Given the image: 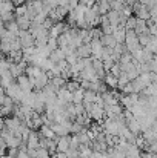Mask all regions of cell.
Returning <instances> with one entry per match:
<instances>
[{"label": "cell", "mask_w": 157, "mask_h": 158, "mask_svg": "<svg viewBox=\"0 0 157 158\" xmlns=\"http://www.w3.org/2000/svg\"><path fill=\"white\" fill-rule=\"evenodd\" d=\"M123 45H125V48H126V51H128V52H134L136 49L142 48V46L139 45L137 34H136L133 29L126 31V34H125V40H123Z\"/></svg>", "instance_id": "obj_1"}, {"label": "cell", "mask_w": 157, "mask_h": 158, "mask_svg": "<svg viewBox=\"0 0 157 158\" xmlns=\"http://www.w3.org/2000/svg\"><path fill=\"white\" fill-rule=\"evenodd\" d=\"M5 94H6L8 97H11L14 103H20L22 98H23V94H25V92L19 88L17 83H11V85L5 89Z\"/></svg>", "instance_id": "obj_2"}, {"label": "cell", "mask_w": 157, "mask_h": 158, "mask_svg": "<svg viewBox=\"0 0 157 158\" xmlns=\"http://www.w3.org/2000/svg\"><path fill=\"white\" fill-rule=\"evenodd\" d=\"M17 39L22 45V49L23 48H29V46H34V37L29 34V31H25V29H19L17 32Z\"/></svg>", "instance_id": "obj_3"}, {"label": "cell", "mask_w": 157, "mask_h": 158, "mask_svg": "<svg viewBox=\"0 0 157 158\" xmlns=\"http://www.w3.org/2000/svg\"><path fill=\"white\" fill-rule=\"evenodd\" d=\"M17 85H19V88L23 91V92H33V85H31V81H29V78H28V75H25V74H22V75H19L17 77Z\"/></svg>", "instance_id": "obj_4"}, {"label": "cell", "mask_w": 157, "mask_h": 158, "mask_svg": "<svg viewBox=\"0 0 157 158\" xmlns=\"http://www.w3.org/2000/svg\"><path fill=\"white\" fill-rule=\"evenodd\" d=\"M69 148V135H65V137H59L55 140V152H66Z\"/></svg>", "instance_id": "obj_5"}, {"label": "cell", "mask_w": 157, "mask_h": 158, "mask_svg": "<svg viewBox=\"0 0 157 158\" xmlns=\"http://www.w3.org/2000/svg\"><path fill=\"white\" fill-rule=\"evenodd\" d=\"M55 95H57L59 100H62V102H65V103H72V92H71L69 89H66L65 86L60 88V89L55 92Z\"/></svg>", "instance_id": "obj_6"}, {"label": "cell", "mask_w": 157, "mask_h": 158, "mask_svg": "<svg viewBox=\"0 0 157 158\" xmlns=\"http://www.w3.org/2000/svg\"><path fill=\"white\" fill-rule=\"evenodd\" d=\"M76 54L79 58H86V57H91V48H89V43H82L80 46L76 48Z\"/></svg>", "instance_id": "obj_7"}, {"label": "cell", "mask_w": 157, "mask_h": 158, "mask_svg": "<svg viewBox=\"0 0 157 158\" xmlns=\"http://www.w3.org/2000/svg\"><path fill=\"white\" fill-rule=\"evenodd\" d=\"M50 127L52 129V132L55 134V137H65V135H69V131H68L63 124H60V123H52Z\"/></svg>", "instance_id": "obj_8"}, {"label": "cell", "mask_w": 157, "mask_h": 158, "mask_svg": "<svg viewBox=\"0 0 157 158\" xmlns=\"http://www.w3.org/2000/svg\"><path fill=\"white\" fill-rule=\"evenodd\" d=\"M65 83H66V80H65L62 75H55V77H51V78H50V85L52 86V89H54L55 92H57L60 88H63Z\"/></svg>", "instance_id": "obj_9"}, {"label": "cell", "mask_w": 157, "mask_h": 158, "mask_svg": "<svg viewBox=\"0 0 157 158\" xmlns=\"http://www.w3.org/2000/svg\"><path fill=\"white\" fill-rule=\"evenodd\" d=\"M125 34H126V29H125L122 25H119V26L112 31V37L116 39L117 43H123V40H125Z\"/></svg>", "instance_id": "obj_10"}, {"label": "cell", "mask_w": 157, "mask_h": 158, "mask_svg": "<svg viewBox=\"0 0 157 158\" xmlns=\"http://www.w3.org/2000/svg\"><path fill=\"white\" fill-rule=\"evenodd\" d=\"M102 80H103V83L106 85V88H111V89H117V77H114L112 74L106 72V74H105V77L102 78Z\"/></svg>", "instance_id": "obj_11"}, {"label": "cell", "mask_w": 157, "mask_h": 158, "mask_svg": "<svg viewBox=\"0 0 157 158\" xmlns=\"http://www.w3.org/2000/svg\"><path fill=\"white\" fill-rule=\"evenodd\" d=\"M100 42H102L103 46H108V48H111V49L117 45V42H116V39L112 37V34H102Z\"/></svg>", "instance_id": "obj_12"}, {"label": "cell", "mask_w": 157, "mask_h": 158, "mask_svg": "<svg viewBox=\"0 0 157 158\" xmlns=\"http://www.w3.org/2000/svg\"><path fill=\"white\" fill-rule=\"evenodd\" d=\"M48 58L51 60L52 63H59V61L65 60V52H63L60 48H57V49L51 51V54H50V57H48Z\"/></svg>", "instance_id": "obj_13"}, {"label": "cell", "mask_w": 157, "mask_h": 158, "mask_svg": "<svg viewBox=\"0 0 157 158\" xmlns=\"http://www.w3.org/2000/svg\"><path fill=\"white\" fill-rule=\"evenodd\" d=\"M140 149L136 146V144H129V148L126 149L125 152V158H139L140 157Z\"/></svg>", "instance_id": "obj_14"}, {"label": "cell", "mask_w": 157, "mask_h": 158, "mask_svg": "<svg viewBox=\"0 0 157 158\" xmlns=\"http://www.w3.org/2000/svg\"><path fill=\"white\" fill-rule=\"evenodd\" d=\"M15 23H17L19 29H25V31H28L29 26H31V20L26 19L25 15H22V17H15Z\"/></svg>", "instance_id": "obj_15"}, {"label": "cell", "mask_w": 157, "mask_h": 158, "mask_svg": "<svg viewBox=\"0 0 157 158\" xmlns=\"http://www.w3.org/2000/svg\"><path fill=\"white\" fill-rule=\"evenodd\" d=\"M39 134L42 135V137H45V138H52V140H55L57 137H55V134L52 132V129L50 126H45V124H42L40 127H39Z\"/></svg>", "instance_id": "obj_16"}, {"label": "cell", "mask_w": 157, "mask_h": 158, "mask_svg": "<svg viewBox=\"0 0 157 158\" xmlns=\"http://www.w3.org/2000/svg\"><path fill=\"white\" fill-rule=\"evenodd\" d=\"M96 100H97V92H94V91H89V89H86L85 92H83V103H96Z\"/></svg>", "instance_id": "obj_17"}, {"label": "cell", "mask_w": 157, "mask_h": 158, "mask_svg": "<svg viewBox=\"0 0 157 158\" xmlns=\"http://www.w3.org/2000/svg\"><path fill=\"white\" fill-rule=\"evenodd\" d=\"M83 92H85V89H82V88L72 91V103H74V105L83 103Z\"/></svg>", "instance_id": "obj_18"}, {"label": "cell", "mask_w": 157, "mask_h": 158, "mask_svg": "<svg viewBox=\"0 0 157 158\" xmlns=\"http://www.w3.org/2000/svg\"><path fill=\"white\" fill-rule=\"evenodd\" d=\"M3 28H5L6 31H9V32L15 34V35H17V32H19V26H17V23H15V19H14V20H11V22H6Z\"/></svg>", "instance_id": "obj_19"}, {"label": "cell", "mask_w": 157, "mask_h": 158, "mask_svg": "<svg viewBox=\"0 0 157 158\" xmlns=\"http://www.w3.org/2000/svg\"><path fill=\"white\" fill-rule=\"evenodd\" d=\"M34 158H51V154H50L48 149L37 148V149H36V154H34Z\"/></svg>", "instance_id": "obj_20"}, {"label": "cell", "mask_w": 157, "mask_h": 158, "mask_svg": "<svg viewBox=\"0 0 157 158\" xmlns=\"http://www.w3.org/2000/svg\"><path fill=\"white\" fill-rule=\"evenodd\" d=\"M26 14V5H19V6H14V15L15 17H22Z\"/></svg>", "instance_id": "obj_21"}, {"label": "cell", "mask_w": 157, "mask_h": 158, "mask_svg": "<svg viewBox=\"0 0 157 158\" xmlns=\"http://www.w3.org/2000/svg\"><path fill=\"white\" fill-rule=\"evenodd\" d=\"M77 54H76V51H72V52L69 54H65V61L68 63V64H74L76 61H77Z\"/></svg>", "instance_id": "obj_22"}, {"label": "cell", "mask_w": 157, "mask_h": 158, "mask_svg": "<svg viewBox=\"0 0 157 158\" xmlns=\"http://www.w3.org/2000/svg\"><path fill=\"white\" fill-rule=\"evenodd\" d=\"M74 112H76V117L85 114V106H83V103H77V105H74Z\"/></svg>", "instance_id": "obj_23"}, {"label": "cell", "mask_w": 157, "mask_h": 158, "mask_svg": "<svg viewBox=\"0 0 157 158\" xmlns=\"http://www.w3.org/2000/svg\"><path fill=\"white\" fill-rule=\"evenodd\" d=\"M51 158H66V154L65 152H54Z\"/></svg>", "instance_id": "obj_24"}, {"label": "cell", "mask_w": 157, "mask_h": 158, "mask_svg": "<svg viewBox=\"0 0 157 158\" xmlns=\"http://www.w3.org/2000/svg\"><path fill=\"white\" fill-rule=\"evenodd\" d=\"M15 158H31L26 152H22V151H19V154H17V157Z\"/></svg>", "instance_id": "obj_25"}, {"label": "cell", "mask_w": 157, "mask_h": 158, "mask_svg": "<svg viewBox=\"0 0 157 158\" xmlns=\"http://www.w3.org/2000/svg\"><path fill=\"white\" fill-rule=\"evenodd\" d=\"M11 2H12V5H14V6H19V5H23L26 0H11Z\"/></svg>", "instance_id": "obj_26"}, {"label": "cell", "mask_w": 157, "mask_h": 158, "mask_svg": "<svg viewBox=\"0 0 157 158\" xmlns=\"http://www.w3.org/2000/svg\"><path fill=\"white\" fill-rule=\"evenodd\" d=\"M106 2H112V0H106Z\"/></svg>", "instance_id": "obj_27"}]
</instances>
